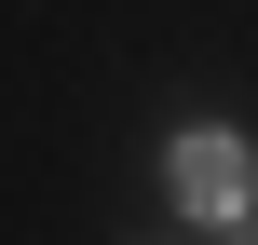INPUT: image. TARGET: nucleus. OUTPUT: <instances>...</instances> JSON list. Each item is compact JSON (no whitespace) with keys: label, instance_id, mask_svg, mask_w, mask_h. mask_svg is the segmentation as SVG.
<instances>
[{"label":"nucleus","instance_id":"1","mask_svg":"<svg viewBox=\"0 0 258 245\" xmlns=\"http://www.w3.org/2000/svg\"><path fill=\"white\" fill-rule=\"evenodd\" d=\"M177 205H190L204 232H245V205H258V164L231 150V136H177Z\"/></svg>","mask_w":258,"mask_h":245}]
</instances>
